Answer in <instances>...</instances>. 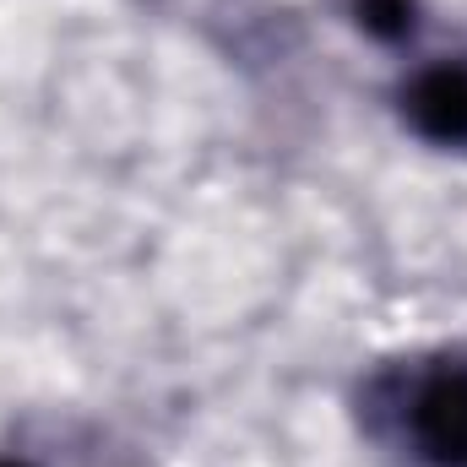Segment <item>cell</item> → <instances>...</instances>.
<instances>
[{"mask_svg": "<svg viewBox=\"0 0 467 467\" xmlns=\"http://www.w3.org/2000/svg\"><path fill=\"white\" fill-rule=\"evenodd\" d=\"M397 435L413 462L467 467V353H441L402 380Z\"/></svg>", "mask_w": 467, "mask_h": 467, "instance_id": "1", "label": "cell"}, {"mask_svg": "<svg viewBox=\"0 0 467 467\" xmlns=\"http://www.w3.org/2000/svg\"><path fill=\"white\" fill-rule=\"evenodd\" d=\"M397 115L419 141L467 152V55H435L413 66L397 88Z\"/></svg>", "mask_w": 467, "mask_h": 467, "instance_id": "2", "label": "cell"}, {"mask_svg": "<svg viewBox=\"0 0 467 467\" xmlns=\"http://www.w3.org/2000/svg\"><path fill=\"white\" fill-rule=\"evenodd\" d=\"M358 33H369L375 44H408L419 33V0H348Z\"/></svg>", "mask_w": 467, "mask_h": 467, "instance_id": "3", "label": "cell"}, {"mask_svg": "<svg viewBox=\"0 0 467 467\" xmlns=\"http://www.w3.org/2000/svg\"><path fill=\"white\" fill-rule=\"evenodd\" d=\"M0 467H38V462H27V457H0Z\"/></svg>", "mask_w": 467, "mask_h": 467, "instance_id": "4", "label": "cell"}]
</instances>
